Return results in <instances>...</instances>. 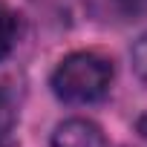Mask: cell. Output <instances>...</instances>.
<instances>
[{
	"mask_svg": "<svg viewBox=\"0 0 147 147\" xmlns=\"http://www.w3.org/2000/svg\"><path fill=\"white\" fill-rule=\"evenodd\" d=\"M113 61L98 52H72L52 72V90L61 101L92 104L110 92Z\"/></svg>",
	"mask_w": 147,
	"mask_h": 147,
	"instance_id": "cell-1",
	"label": "cell"
},
{
	"mask_svg": "<svg viewBox=\"0 0 147 147\" xmlns=\"http://www.w3.org/2000/svg\"><path fill=\"white\" fill-rule=\"evenodd\" d=\"M52 147H113L104 136V130L95 121L87 118H69L55 127Z\"/></svg>",
	"mask_w": 147,
	"mask_h": 147,
	"instance_id": "cell-2",
	"label": "cell"
},
{
	"mask_svg": "<svg viewBox=\"0 0 147 147\" xmlns=\"http://www.w3.org/2000/svg\"><path fill=\"white\" fill-rule=\"evenodd\" d=\"M133 69H136V75L147 84V35H141L133 43Z\"/></svg>",
	"mask_w": 147,
	"mask_h": 147,
	"instance_id": "cell-5",
	"label": "cell"
},
{
	"mask_svg": "<svg viewBox=\"0 0 147 147\" xmlns=\"http://www.w3.org/2000/svg\"><path fill=\"white\" fill-rule=\"evenodd\" d=\"M0 147H15V141H9V144H0Z\"/></svg>",
	"mask_w": 147,
	"mask_h": 147,
	"instance_id": "cell-8",
	"label": "cell"
},
{
	"mask_svg": "<svg viewBox=\"0 0 147 147\" xmlns=\"http://www.w3.org/2000/svg\"><path fill=\"white\" fill-rule=\"evenodd\" d=\"M15 40H18V15L6 3H0V61L12 52Z\"/></svg>",
	"mask_w": 147,
	"mask_h": 147,
	"instance_id": "cell-3",
	"label": "cell"
},
{
	"mask_svg": "<svg viewBox=\"0 0 147 147\" xmlns=\"http://www.w3.org/2000/svg\"><path fill=\"white\" fill-rule=\"evenodd\" d=\"M113 3L127 18H147V0H113Z\"/></svg>",
	"mask_w": 147,
	"mask_h": 147,
	"instance_id": "cell-6",
	"label": "cell"
},
{
	"mask_svg": "<svg viewBox=\"0 0 147 147\" xmlns=\"http://www.w3.org/2000/svg\"><path fill=\"white\" fill-rule=\"evenodd\" d=\"M136 130H138V133H141V136L147 138V113H144V115H141V118L136 121Z\"/></svg>",
	"mask_w": 147,
	"mask_h": 147,
	"instance_id": "cell-7",
	"label": "cell"
},
{
	"mask_svg": "<svg viewBox=\"0 0 147 147\" xmlns=\"http://www.w3.org/2000/svg\"><path fill=\"white\" fill-rule=\"evenodd\" d=\"M12 130H15V107L12 98L0 90V144L12 141Z\"/></svg>",
	"mask_w": 147,
	"mask_h": 147,
	"instance_id": "cell-4",
	"label": "cell"
}]
</instances>
